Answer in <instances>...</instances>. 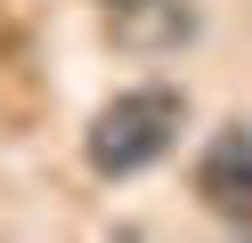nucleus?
I'll return each mask as SVG.
<instances>
[{"label": "nucleus", "instance_id": "obj_1", "mask_svg": "<svg viewBox=\"0 0 252 243\" xmlns=\"http://www.w3.org/2000/svg\"><path fill=\"white\" fill-rule=\"evenodd\" d=\"M179 122H187V97L163 89V81H147V89H122L114 106H98L82 154H90L98 178H138L147 162H163L179 146Z\"/></svg>", "mask_w": 252, "mask_h": 243}, {"label": "nucleus", "instance_id": "obj_2", "mask_svg": "<svg viewBox=\"0 0 252 243\" xmlns=\"http://www.w3.org/2000/svg\"><path fill=\"white\" fill-rule=\"evenodd\" d=\"M195 194H203V211H212L220 227L252 235V130H244V122H228L212 146H203V162H195Z\"/></svg>", "mask_w": 252, "mask_h": 243}, {"label": "nucleus", "instance_id": "obj_3", "mask_svg": "<svg viewBox=\"0 0 252 243\" xmlns=\"http://www.w3.org/2000/svg\"><path fill=\"white\" fill-rule=\"evenodd\" d=\"M106 8H147V0H106Z\"/></svg>", "mask_w": 252, "mask_h": 243}]
</instances>
